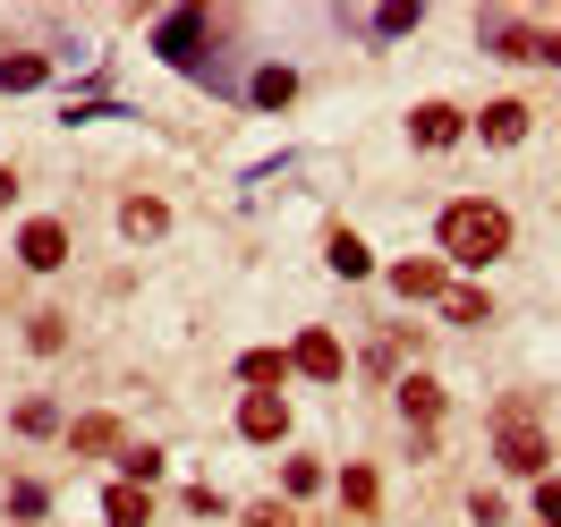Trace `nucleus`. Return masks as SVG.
Here are the masks:
<instances>
[{
    "instance_id": "f257e3e1",
    "label": "nucleus",
    "mask_w": 561,
    "mask_h": 527,
    "mask_svg": "<svg viewBox=\"0 0 561 527\" xmlns=\"http://www.w3.org/2000/svg\"><path fill=\"white\" fill-rule=\"evenodd\" d=\"M443 247H451L459 264H493V255L511 247V221H502V205L468 196V205H451V213H443Z\"/></svg>"
},
{
    "instance_id": "f03ea898",
    "label": "nucleus",
    "mask_w": 561,
    "mask_h": 527,
    "mask_svg": "<svg viewBox=\"0 0 561 527\" xmlns=\"http://www.w3.org/2000/svg\"><path fill=\"white\" fill-rule=\"evenodd\" d=\"M493 451H502V468H511V477H545V425H527V417H502Z\"/></svg>"
},
{
    "instance_id": "7ed1b4c3",
    "label": "nucleus",
    "mask_w": 561,
    "mask_h": 527,
    "mask_svg": "<svg viewBox=\"0 0 561 527\" xmlns=\"http://www.w3.org/2000/svg\"><path fill=\"white\" fill-rule=\"evenodd\" d=\"M153 51H162V60H179V69H187V60L205 51V9H171V18L153 26Z\"/></svg>"
},
{
    "instance_id": "20e7f679",
    "label": "nucleus",
    "mask_w": 561,
    "mask_h": 527,
    "mask_svg": "<svg viewBox=\"0 0 561 527\" xmlns=\"http://www.w3.org/2000/svg\"><path fill=\"white\" fill-rule=\"evenodd\" d=\"M18 255H26V273H60V264H69V230H60V221H26V230H18Z\"/></svg>"
},
{
    "instance_id": "39448f33",
    "label": "nucleus",
    "mask_w": 561,
    "mask_h": 527,
    "mask_svg": "<svg viewBox=\"0 0 561 527\" xmlns=\"http://www.w3.org/2000/svg\"><path fill=\"white\" fill-rule=\"evenodd\" d=\"M289 366H298V375H316V383H341V366H350V350H341L332 332H298V350H289Z\"/></svg>"
},
{
    "instance_id": "423d86ee",
    "label": "nucleus",
    "mask_w": 561,
    "mask_h": 527,
    "mask_svg": "<svg viewBox=\"0 0 561 527\" xmlns=\"http://www.w3.org/2000/svg\"><path fill=\"white\" fill-rule=\"evenodd\" d=\"M409 137H417V145H425V153H451V145H459V137H468V119H459V111H451V103H425V111H417V119H409Z\"/></svg>"
},
{
    "instance_id": "0eeeda50",
    "label": "nucleus",
    "mask_w": 561,
    "mask_h": 527,
    "mask_svg": "<svg viewBox=\"0 0 561 527\" xmlns=\"http://www.w3.org/2000/svg\"><path fill=\"white\" fill-rule=\"evenodd\" d=\"M239 434L247 443H280V434H289V409H280L273 391H255V400L239 409Z\"/></svg>"
},
{
    "instance_id": "6e6552de",
    "label": "nucleus",
    "mask_w": 561,
    "mask_h": 527,
    "mask_svg": "<svg viewBox=\"0 0 561 527\" xmlns=\"http://www.w3.org/2000/svg\"><path fill=\"white\" fill-rule=\"evenodd\" d=\"M400 417L434 425V417H443V383H434V375H409V383H400Z\"/></svg>"
},
{
    "instance_id": "1a4fd4ad",
    "label": "nucleus",
    "mask_w": 561,
    "mask_h": 527,
    "mask_svg": "<svg viewBox=\"0 0 561 527\" xmlns=\"http://www.w3.org/2000/svg\"><path fill=\"white\" fill-rule=\"evenodd\" d=\"M477 137L485 145H519L527 137V103H493L485 119H477Z\"/></svg>"
},
{
    "instance_id": "9d476101",
    "label": "nucleus",
    "mask_w": 561,
    "mask_h": 527,
    "mask_svg": "<svg viewBox=\"0 0 561 527\" xmlns=\"http://www.w3.org/2000/svg\"><path fill=\"white\" fill-rule=\"evenodd\" d=\"M391 282H400V298H443V264H434V255H409Z\"/></svg>"
},
{
    "instance_id": "9b49d317",
    "label": "nucleus",
    "mask_w": 561,
    "mask_h": 527,
    "mask_svg": "<svg viewBox=\"0 0 561 527\" xmlns=\"http://www.w3.org/2000/svg\"><path fill=\"white\" fill-rule=\"evenodd\" d=\"M103 511H111V527H145V519H153L145 485H111V493H103Z\"/></svg>"
},
{
    "instance_id": "f8f14e48",
    "label": "nucleus",
    "mask_w": 561,
    "mask_h": 527,
    "mask_svg": "<svg viewBox=\"0 0 561 527\" xmlns=\"http://www.w3.org/2000/svg\"><path fill=\"white\" fill-rule=\"evenodd\" d=\"M239 375H247L255 391H273L280 375H289V357H280V350H247V357H239Z\"/></svg>"
},
{
    "instance_id": "ddd939ff",
    "label": "nucleus",
    "mask_w": 561,
    "mask_h": 527,
    "mask_svg": "<svg viewBox=\"0 0 561 527\" xmlns=\"http://www.w3.org/2000/svg\"><path fill=\"white\" fill-rule=\"evenodd\" d=\"M332 273L366 282V239H357V230H332Z\"/></svg>"
},
{
    "instance_id": "4468645a",
    "label": "nucleus",
    "mask_w": 561,
    "mask_h": 527,
    "mask_svg": "<svg viewBox=\"0 0 561 527\" xmlns=\"http://www.w3.org/2000/svg\"><path fill=\"white\" fill-rule=\"evenodd\" d=\"M247 94H255L264 111H280L289 94H298V77H289V69H255V85H247Z\"/></svg>"
},
{
    "instance_id": "2eb2a0df",
    "label": "nucleus",
    "mask_w": 561,
    "mask_h": 527,
    "mask_svg": "<svg viewBox=\"0 0 561 527\" xmlns=\"http://www.w3.org/2000/svg\"><path fill=\"white\" fill-rule=\"evenodd\" d=\"M119 221H128V230H137V239H153V230H162V221H171V213L153 205V196H128V205H119Z\"/></svg>"
},
{
    "instance_id": "dca6fc26",
    "label": "nucleus",
    "mask_w": 561,
    "mask_h": 527,
    "mask_svg": "<svg viewBox=\"0 0 561 527\" xmlns=\"http://www.w3.org/2000/svg\"><path fill=\"white\" fill-rule=\"evenodd\" d=\"M0 85H9V94H26V85H43V60H35V51H18V60H0Z\"/></svg>"
},
{
    "instance_id": "f3484780",
    "label": "nucleus",
    "mask_w": 561,
    "mask_h": 527,
    "mask_svg": "<svg viewBox=\"0 0 561 527\" xmlns=\"http://www.w3.org/2000/svg\"><path fill=\"white\" fill-rule=\"evenodd\" d=\"M443 316L451 323H485V289H443Z\"/></svg>"
},
{
    "instance_id": "a211bd4d",
    "label": "nucleus",
    "mask_w": 561,
    "mask_h": 527,
    "mask_svg": "<svg viewBox=\"0 0 561 527\" xmlns=\"http://www.w3.org/2000/svg\"><path fill=\"white\" fill-rule=\"evenodd\" d=\"M280 485L307 502V493H323V468H316V459H289V468H280Z\"/></svg>"
},
{
    "instance_id": "6ab92c4d",
    "label": "nucleus",
    "mask_w": 561,
    "mask_h": 527,
    "mask_svg": "<svg viewBox=\"0 0 561 527\" xmlns=\"http://www.w3.org/2000/svg\"><path fill=\"white\" fill-rule=\"evenodd\" d=\"M111 443H119L111 417H77V451H111Z\"/></svg>"
},
{
    "instance_id": "aec40b11",
    "label": "nucleus",
    "mask_w": 561,
    "mask_h": 527,
    "mask_svg": "<svg viewBox=\"0 0 561 527\" xmlns=\"http://www.w3.org/2000/svg\"><path fill=\"white\" fill-rule=\"evenodd\" d=\"M18 434H60V409H51V400H26V409H18Z\"/></svg>"
},
{
    "instance_id": "412c9836",
    "label": "nucleus",
    "mask_w": 561,
    "mask_h": 527,
    "mask_svg": "<svg viewBox=\"0 0 561 527\" xmlns=\"http://www.w3.org/2000/svg\"><path fill=\"white\" fill-rule=\"evenodd\" d=\"M341 493H350V511H375V493H383V485H375V468H350Z\"/></svg>"
},
{
    "instance_id": "4be33fe9",
    "label": "nucleus",
    "mask_w": 561,
    "mask_h": 527,
    "mask_svg": "<svg viewBox=\"0 0 561 527\" xmlns=\"http://www.w3.org/2000/svg\"><path fill=\"white\" fill-rule=\"evenodd\" d=\"M536 511H545V527H561V477H536Z\"/></svg>"
},
{
    "instance_id": "5701e85b",
    "label": "nucleus",
    "mask_w": 561,
    "mask_h": 527,
    "mask_svg": "<svg viewBox=\"0 0 561 527\" xmlns=\"http://www.w3.org/2000/svg\"><path fill=\"white\" fill-rule=\"evenodd\" d=\"M527 60H553L561 69V35H527Z\"/></svg>"
},
{
    "instance_id": "b1692460",
    "label": "nucleus",
    "mask_w": 561,
    "mask_h": 527,
    "mask_svg": "<svg viewBox=\"0 0 561 527\" xmlns=\"http://www.w3.org/2000/svg\"><path fill=\"white\" fill-rule=\"evenodd\" d=\"M247 519H255V527H289V511H280V502H255Z\"/></svg>"
},
{
    "instance_id": "393cba45",
    "label": "nucleus",
    "mask_w": 561,
    "mask_h": 527,
    "mask_svg": "<svg viewBox=\"0 0 561 527\" xmlns=\"http://www.w3.org/2000/svg\"><path fill=\"white\" fill-rule=\"evenodd\" d=\"M9 196H18V179H9V171H0V205H9Z\"/></svg>"
}]
</instances>
